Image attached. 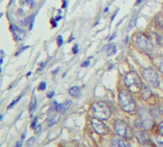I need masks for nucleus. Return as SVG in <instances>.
<instances>
[{"mask_svg": "<svg viewBox=\"0 0 163 147\" xmlns=\"http://www.w3.org/2000/svg\"><path fill=\"white\" fill-rule=\"evenodd\" d=\"M119 105L125 112L128 113H132L136 109V104L134 99L125 90H122L119 93Z\"/></svg>", "mask_w": 163, "mask_h": 147, "instance_id": "nucleus-1", "label": "nucleus"}, {"mask_svg": "<svg viewBox=\"0 0 163 147\" xmlns=\"http://www.w3.org/2000/svg\"><path fill=\"white\" fill-rule=\"evenodd\" d=\"M92 112L95 117L102 120L108 119L111 114L110 108L105 102H102V101L95 102L92 104Z\"/></svg>", "mask_w": 163, "mask_h": 147, "instance_id": "nucleus-2", "label": "nucleus"}, {"mask_svg": "<svg viewBox=\"0 0 163 147\" xmlns=\"http://www.w3.org/2000/svg\"><path fill=\"white\" fill-rule=\"evenodd\" d=\"M125 84L133 93H136L141 90L142 83L139 76L135 72H131L125 76Z\"/></svg>", "mask_w": 163, "mask_h": 147, "instance_id": "nucleus-3", "label": "nucleus"}, {"mask_svg": "<svg viewBox=\"0 0 163 147\" xmlns=\"http://www.w3.org/2000/svg\"><path fill=\"white\" fill-rule=\"evenodd\" d=\"M114 130L117 133V135L123 138L126 139H130L132 137V132L131 130V128L129 127V125L123 122V120H116L114 123Z\"/></svg>", "mask_w": 163, "mask_h": 147, "instance_id": "nucleus-4", "label": "nucleus"}, {"mask_svg": "<svg viewBox=\"0 0 163 147\" xmlns=\"http://www.w3.org/2000/svg\"><path fill=\"white\" fill-rule=\"evenodd\" d=\"M143 76L146 78V80L151 83L154 87H159L160 81H159V77L158 75L156 74V72L152 69V68H146L143 71Z\"/></svg>", "mask_w": 163, "mask_h": 147, "instance_id": "nucleus-5", "label": "nucleus"}, {"mask_svg": "<svg viewBox=\"0 0 163 147\" xmlns=\"http://www.w3.org/2000/svg\"><path fill=\"white\" fill-rule=\"evenodd\" d=\"M91 125L93 127V129L101 136H105L108 132V127L107 126V124H105L103 122L102 119H99L97 117H94L91 119Z\"/></svg>", "mask_w": 163, "mask_h": 147, "instance_id": "nucleus-6", "label": "nucleus"}, {"mask_svg": "<svg viewBox=\"0 0 163 147\" xmlns=\"http://www.w3.org/2000/svg\"><path fill=\"white\" fill-rule=\"evenodd\" d=\"M137 46L144 52H148L151 50V44H150L148 38L143 34H139L137 36Z\"/></svg>", "mask_w": 163, "mask_h": 147, "instance_id": "nucleus-7", "label": "nucleus"}, {"mask_svg": "<svg viewBox=\"0 0 163 147\" xmlns=\"http://www.w3.org/2000/svg\"><path fill=\"white\" fill-rule=\"evenodd\" d=\"M140 120H141V122L143 124V128L144 129H150L153 124H154V122H153V119H152V117L148 115L145 111H141L140 113Z\"/></svg>", "mask_w": 163, "mask_h": 147, "instance_id": "nucleus-8", "label": "nucleus"}, {"mask_svg": "<svg viewBox=\"0 0 163 147\" xmlns=\"http://www.w3.org/2000/svg\"><path fill=\"white\" fill-rule=\"evenodd\" d=\"M11 31L12 32H14V36H15V39L16 40H20V39H23L24 36H25V31L21 28H19V27H15L14 28V26L11 25Z\"/></svg>", "mask_w": 163, "mask_h": 147, "instance_id": "nucleus-9", "label": "nucleus"}, {"mask_svg": "<svg viewBox=\"0 0 163 147\" xmlns=\"http://www.w3.org/2000/svg\"><path fill=\"white\" fill-rule=\"evenodd\" d=\"M141 94H142V98L144 99H148L150 97L152 96L151 90H150L149 87L146 86V85H142V87H141Z\"/></svg>", "mask_w": 163, "mask_h": 147, "instance_id": "nucleus-10", "label": "nucleus"}, {"mask_svg": "<svg viewBox=\"0 0 163 147\" xmlns=\"http://www.w3.org/2000/svg\"><path fill=\"white\" fill-rule=\"evenodd\" d=\"M68 93H69L70 96H72V97H74V98H79V97L81 96V94H82L80 88L77 87V86L71 87V88L68 90Z\"/></svg>", "mask_w": 163, "mask_h": 147, "instance_id": "nucleus-11", "label": "nucleus"}, {"mask_svg": "<svg viewBox=\"0 0 163 147\" xmlns=\"http://www.w3.org/2000/svg\"><path fill=\"white\" fill-rule=\"evenodd\" d=\"M136 137H137V140H138L141 143L147 142V136L141 129H138L136 131Z\"/></svg>", "mask_w": 163, "mask_h": 147, "instance_id": "nucleus-12", "label": "nucleus"}, {"mask_svg": "<svg viewBox=\"0 0 163 147\" xmlns=\"http://www.w3.org/2000/svg\"><path fill=\"white\" fill-rule=\"evenodd\" d=\"M155 65L158 68V70L163 73V57H157L154 59Z\"/></svg>", "mask_w": 163, "mask_h": 147, "instance_id": "nucleus-13", "label": "nucleus"}, {"mask_svg": "<svg viewBox=\"0 0 163 147\" xmlns=\"http://www.w3.org/2000/svg\"><path fill=\"white\" fill-rule=\"evenodd\" d=\"M121 147H130V144L129 142L126 140V138H123V137H117L115 140H114Z\"/></svg>", "mask_w": 163, "mask_h": 147, "instance_id": "nucleus-14", "label": "nucleus"}, {"mask_svg": "<svg viewBox=\"0 0 163 147\" xmlns=\"http://www.w3.org/2000/svg\"><path fill=\"white\" fill-rule=\"evenodd\" d=\"M156 24L158 28H163V15L162 13H158L156 16Z\"/></svg>", "mask_w": 163, "mask_h": 147, "instance_id": "nucleus-15", "label": "nucleus"}, {"mask_svg": "<svg viewBox=\"0 0 163 147\" xmlns=\"http://www.w3.org/2000/svg\"><path fill=\"white\" fill-rule=\"evenodd\" d=\"M116 52H117V48L114 44H109L108 45V57L115 55Z\"/></svg>", "mask_w": 163, "mask_h": 147, "instance_id": "nucleus-16", "label": "nucleus"}, {"mask_svg": "<svg viewBox=\"0 0 163 147\" xmlns=\"http://www.w3.org/2000/svg\"><path fill=\"white\" fill-rule=\"evenodd\" d=\"M136 21H137V15H134L132 18H131V20H130V22H129V25H128V31H130V30H132L133 27L135 26V24H136Z\"/></svg>", "mask_w": 163, "mask_h": 147, "instance_id": "nucleus-17", "label": "nucleus"}, {"mask_svg": "<svg viewBox=\"0 0 163 147\" xmlns=\"http://www.w3.org/2000/svg\"><path fill=\"white\" fill-rule=\"evenodd\" d=\"M36 107V97H34L33 99H32V101H31V104H30V112H31V115L35 111Z\"/></svg>", "mask_w": 163, "mask_h": 147, "instance_id": "nucleus-18", "label": "nucleus"}, {"mask_svg": "<svg viewBox=\"0 0 163 147\" xmlns=\"http://www.w3.org/2000/svg\"><path fill=\"white\" fill-rule=\"evenodd\" d=\"M70 104H71V101L70 100H66L64 104H62V108H61V111H60V113H65V111L69 108V106H70Z\"/></svg>", "mask_w": 163, "mask_h": 147, "instance_id": "nucleus-19", "label": "nucleus"}, {"mask_svg": "<svg viewBox=\"0 0 163 147\" xmlns=\"http://www.w3.org/2000/svg\"><path fill=\"white\" fill-rule=\"evenodd\" d=\"M156 140H157L158 144H159L161 147H163V135H159V136H157Z\"/></svg>", "mask_w": 163, "mask_h": 147, "instance_id": "nucleus-20", "label": "nucleus"}, {"mask_svg": "<svg viewBox=\"0 0 163 147\" xmlns=\"http://www.w3.org/2000/svg\"><path fill=\"white\" fill-rule=\"evenodd\" d=\"M57 42H58V46H59V47H60L62 44H64V38H62L61 35H59V36H58Z\"/></svg>", "mask_w": 163, "mask_h": 147, "instance_id": "nucleus-21", "label": "nucleus"}, {"mask_svg": "<svg viewBox=\"0 0 163 147\" xmlns=\"http://www.w3.org/2000/svg\"><path fill=\"white\" fill-rule=\"evenodd\" d=\"M29 20H31V17H29V18H25V19L21 20V21H20V25H21V26H25V25H27V24H28V22H29Z\"/></svg>", "mask_w": 163, "mask_h": 147, "instance_id": "nucleus-22", "label": "nucleus"}, {"mask_svg": "<svg viewBox=\"0 0 163 147\" xmlns=\"http://www.w3.org/2000/svg\"><path fill=\"white\" fill-rule=\"evenodd\" d=\"M21 99V97H18V98H17V99H15L14 101H12V103H11V104H10V105L8 106V108H12V107L14 106V105H15V104H16V103H17V101H19V99Z\"/></svg>", "mask_w": 163, "mask_h": 147, "instance_id": "nucleus-23", "label": "nucleus"}, {"mask_svg": "<svg viewBox=\"0 0 163 147\" xmlns=\"http://www.w3.org/2000/svg\"><path fill=\"white\" fill-rule=\"evenodd\" d=\"M72 51H73V53H78V52H79V47H78V44H76V45H74V46H73Z\"/></svg>", "mask_w": 163, "mask_h": 147, "instance_id": "nucleus-24", "label": "nucleus"}, {"mask_svg": "<svg viewBox=\"0 0 163 147\" xmlns=\"http://www.w3.org/2000/svg\"><path fill=\"white\" fill-rule=\"evenodd\" d=\"M45 88H46V82H41V83L40 84V86H39V89L41 90V91L45 90Z\"/></svg>", "mask_w": 163, "mask_h": 147, "instance_id": "nucleus-25", "label": "nucleus"}, {"mask_svg": "<svg viewBox=\"0 0 163 147\" xmlns=\"http://www.w3.org/2000/svg\"><path fill=\"white\" fill-rule=\"evenodd\" d=\"M110 147H121L115 140H112L111 143H110Z\"/></svg>", "mask_w": 163, "mask_h": 147, "instance_id": "nucleus-26", "label": "nucleus"}, {"mask_svg": "<svg viewBox=\"0 0 163 147\" xmlns=\"http://www.w3.org/2000/svg\"><path fill=\"white\" fill-rule=\"evenodd\" d=\"M55 95V92L54 91H52V92H50V93H48L47 94V97L49 98V99H51V98H53V96Z\"/></svg>", "mask_w": 163, "mask_h": 147, "instance_id": "nucleus-27", "label": "nucleus"}, {"mask_svg": "<svg viewBox=\"0 0 163 147\" xmlns=\"http://www.w3.org/2000/svg\"><path fill=\"white\" fill-rule=\"evenodd\" d=\"M89 65V59H87L86 61H84L83 64H82V67H87Z\"/></svg>", "mask_w": 163, "mask_h": 147, "instance_id": "nucleus-28", "label": "nucleus"}, {"mask_svg": "<svg viewBox=\"0 0 163 147\" xmlns=\"http://www.w3.org/2000/svg\"><path fill=\"white\" fill-rule=\"evenodd\" d=\"M36 118H35V119H34L33 123L31 124V127H32L33 129H35V128H36Z\"/></svg>", "mask_w": 163, "mask_h": 147, "instance_id": "nucleus-29", "label": "nucleus"}, {"mask_svg": "<svg viewBox=\"0 0 163 147\" xmlns=\"http://www.w3.org/2000/svg\"><path fill=\"white\" fill-rule=\"evenodd\" d=\"M161 42H162V37H161V35H157V43H158V45H160Z\"/></svg>", "mask_w": 163, "mask_h": 147, "instance_id": "nucleus-30", "label": "nucleus"}, {"mask_svg": "<svg viewBox=\"0 0 163 147\" xmlns=\"http://www.w3.org/2000/svg\"><path fill=\"white\" fill-rule=\"evenodd\" d=\"M159 130H160L161 134L163 135V122H161V123L159 124Z\"/></svg>", "mask_w": 163, "mask_h": 147, "instance_id": "nucleus-31", "label": "nucleus"}, {"mask_svg": "<svg viewBox=\"0 0 163 147\" xmlns=\"http://www.w3.org/2000/svg\"><path fill=\"white\" fill-rule=\"evenodd\" d=\"M21 145H22V142H21L20 140H18V141L17 142V144H16L15 147H21Z\"/></svg>", "mask_w": 163, "mask_h": 147, "instance_id": "nucleus-32", "label": "nucleus"}, {"mask_svg": "<svg viewBox=\"0 0 163 147\" xmlns=\"http://www.w3.org/2000/svg\"><path fill=\"white\" fill-rule=\"evenodd\" d=\"M28 48H29V47H28V46H26V47H24V48H22L21 50H19V52H18V53H17V56L18 55V53H21L22 51H24V50H26V49H28Z\"/></svg>", "mask_w": 163, "mask_h": 147, "instance_id": "nucleus-33", "label": "nucleus"}, {"mask_svg": "<svg viewBox=\"0 0 163 147\" xmlns=\"http://www.w3.org/2000/svg\"><path fill=\"white\" fill-rule=\"evenodd\" d=\"M115 36H116V33H114L113 34H112V36H111V37L109 38V40H112V39H113V38H114Z\"/></svg>", "mask_w": 163, "mask_h": 147, "instance_id": "nucleus-34", "label": "nucleus"}, {"mask_svg": "<svg viewBox=\"0 0 163 147\" xmlns=\"http://www.w3.org/2000/svg\"><path fill=\"white\" fill-rule=\"evenodd\" d=\"M60 19H61V16H57V17L55 18V20H56V21H58V20H60Z\"/></svg>", "mask_w": 163, "mask_h": 147, "instance_id": "nucleus-35", "label": "nucleus"}, {"mask_svg": "<svg viewBox=\"0 0 163 147\" xmlns=\"http://www.w3.org/2000/svg\"><path fill=\"white\" fill-rule=\"evenodd\" d=\"M52 23H53V27H57V23H56V20H53V19H52Z\"/></svg>", "mask_w": 163, "mask_h": 147, "instance_id": "nucleus-36", "label": "nucleus"}, {"mask_svg": "<svg viewBox=\"0 0 163 147\" xmlns=\"http://www.w3.org/2000/svg\"><path fill=\"white\" fill-rule=\"evenodd\" d=\"M59 70H60V69H59V68H57V69H56L55 71H53V75H56V74H57V73L59 72Z\"/></svg>", "mask_w": 163, "mask_h": 147, "instance_id": "nucleus-37", "label": "nucleus"}, {"mask_svg": "<svg viewBox=\"0 0 163 147\" xmlns=\"http://www.w3.org/2000/svg\"><path fill=\"white\" fill-rule=\"evenodd\" d=\"M65 7H66V1L65 0V1H64V4H62V8H65Z\"/></svg>", "mask_w": 163, "mask_h": 147, "instance_id": "nucleus-38", "label": "nucleus"}, {"mask_svg": "<svg viewBox=\"0 0 163 147\" xmlns=\"http://www.w3.org/2000/svg\"><path fill=\"white\" fill-rule=\"evenodd\" d=\"M44 65H45V63H44V62H41V69H42V68H43V66H44Z\"/></svg>", "mask_w": 163, "mask_h": 147, "instance_id": "nucleus-39", "label": "nucleus"}, {"mask_svg": "<svg viewBox=\"0 0 163 147\" xmlns=\"http://www.w3.org/2000/svg\"><path fill=\"white\" fill-rule=\"evenodd\" d=\"M108 11V8H105V10H104V11Z\"/></svg>", "mask_w": 163, "mask_h": 147, "instance_id": "nucleus-40", "label": "nucleus"}, {"mask_svg": "<svg viewBox=\"0 0 163 147\" xmlns=\"http://www.w3.org/2000/svg\"><path fill=\"white\" fill-rule=\"evenodd\" d=\"M30 75H32V73H31V72H29V73H28V75H27V76H30Z\"/></svg>", "mask_w": 163, "mask_h": 147, "instance_id": "nucleus-41", "label": "nucleus"}]
</instances>
